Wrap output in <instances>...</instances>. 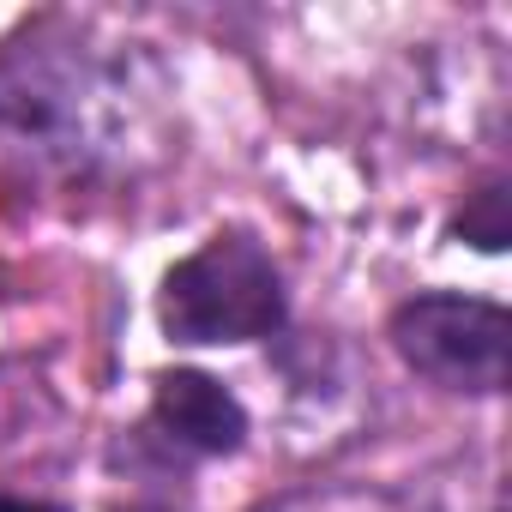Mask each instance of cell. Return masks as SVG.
I'll return each mask as SVG.
<instances>
[{
  "mask_svg": "<svg viewBox=\"0 0 512 512\" xmlns=\"http://www.w3.org/2000/svg\"><path fill=\"white\" fill-rule=\"evenodd\" d=\"M163 332L175 344H247L284 326V272L253 235H211L163 278Z\"/></svg>",
  "mask_w": 512,
  "mask_h": 512,
  "instance_id": "6da1fadb",
  "label": "cell"
},
{
  "mask_svg": "<svg viewBox=\"0 0 512 512\" xmlns=\"http://www.w3.org/2000/svg\"><path fill=\"white\" fill-rule=\"evenodd\" d=\"M103 73L73 43H13L0 55V133L43 157H79L97 145Z\"/></svg>",
  "mask_w": 512,
  "mask_h": 512,
  "instance_id": "7a4b0ae2",
  "label": "cell"
},
{
  "mask_svg": "<svg viewBox=\"0 0 512 512\" xmlns=\"http://www.w3.org/2000/svg\"><path fill=\"white\" fill-rule=\"evenodd\" d=\"M392 350L446 392H500L512 368V320L500 302L476 296H416L392 314Z\"/></svg>",
  "mask_w": 512,
  "mask_h": 512,
  "instance_id": "3957f363",
  "label": "cell"
},
{
  "mask_svg": "<svg viewBox=\"0 0 512 512\" xmlns=\"http://www.w3.org/2000/svg\"><path fill=\"white\" fill-rule=\"evenodd\" d=\"M151 428L175 446V452H193V458H223L241 446L247 434V410L241 398L211 380V374H193V368H175V374H157V392H151Z\"/></svg>",
  "mask_w": 512,
  "mask_h": 512,
  "instance_id": "277c9868",
  "label": "cell"
},
{
  "mask_svg": "<svg viewBox=\"0 0 512 512\" xmlns=\"http://www.w3.org/2000/svg\"><path fill=\"white\" fill-rule=\"evenodd\" d=\"M452 235L470 241V247H482V253H500L506 247V187L488 181L482 193H470V205L452 217Z\"/></svg>",
  "mask_w": 512,
  "mask_h": 512,
  "instance_id": "5b68a950",
  "label": "cell"
},
{
  "mask_svg": "<svg viewBox=\"0 0 512 512\" xmlns=\"http://www.w3.org/2000/svg\"><path fill=\"white\" fill-rule=\"evenodd\" d=\"M0 512H67V506H49V500H19V494H0Z\"/></svg>",
  "mask_w": 512,
  "mask_h": 512,
  "instance_id": "8992f818",
  "label": "cell"
},
{
  "mask_svg": "<svg viewBox=\"0 0 512 512\" xmlns=\"http://www.w3.org/2000/svg\"><path fill=\"white\" fill-rule=\"evenodd\" d=\"M127 512H175V506H127Z\"/></svg>",
  "mask_w": 512,
  "mask_h": 512,
  "instance_id": "52a82bcc",
  "label": "cell"
}]
</instances>
